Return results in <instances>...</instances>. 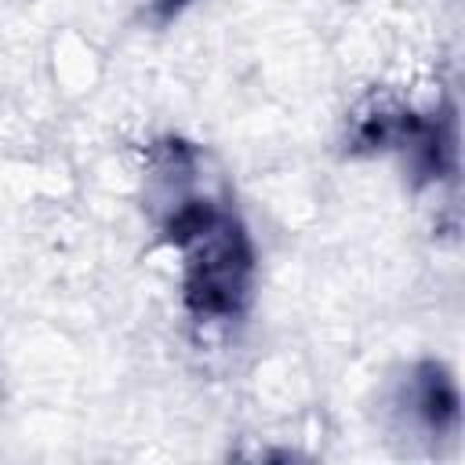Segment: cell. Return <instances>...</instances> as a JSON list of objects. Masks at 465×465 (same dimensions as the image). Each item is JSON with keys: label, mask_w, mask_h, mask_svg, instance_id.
Instances as JSON below:
<instances>
[{"label": "cell", "mask_w": 465, "mask_h": 465, "mask_svg": "<svg viewBox=\"0 0 465 465\" xmlns=\"http://www.w3.org/2000/svg\"><path fill=\"white\" fill-rule=\"evenodd\" d=\"M171 240L185 247L189 262V305L207 316H229L247 294L251 254L243 232L211 203H178L171 218Z\"/></svg>", "instance_id": "1"}, {"label": "cell", "mask_w": 465, "mask_h": 465, "mask_svg": "<svg viewBox=\"0 0 465 465\" xmlns=\"http://www.w3.org/2000/svg\"><path fill=\"white\" fill-rule=\"evenodd\" d=\"M418 407H421V414H425L432 425L450 421L454 411H458L454 385H450L436 367H425V378L418 381Z\"/></svg>", "instance_id": "2"}]
</instances>
